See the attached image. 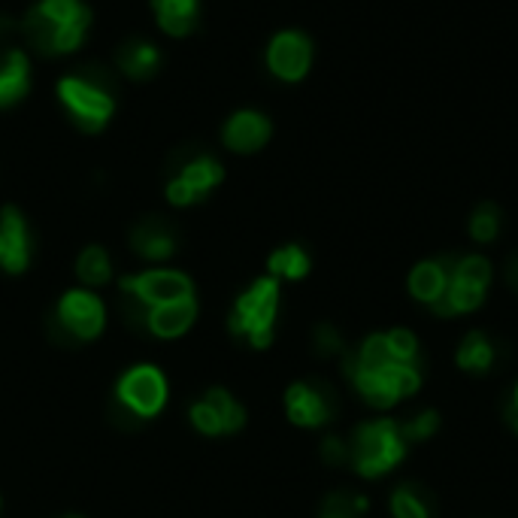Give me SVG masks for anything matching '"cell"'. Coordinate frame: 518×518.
I'll use <instances>...</instances> for the list:
<instances>
[{"label": "cell", "instance_id": "cell-1", "mask_svg": "<svg viewBox=\"0 0 518 518\" xmlns=\"http://www.w3.org/2000/svg\"><path fill=\"white\" fill-rule=\"evenodd\" d=\"M91 13L82 0H40L25 13L22 34L40 55H67L82 46Z\"/></svg>", "mask_w": 518, "mask_h": 518}, {"label": "cell", "instance_id": "cell-2", "mask_svg": "<svg viewBox=\"0 0 518 518\" xmlns=\"http://www.w3.org/2000/svg\"><path fill=\"white\" fill-rule=\"evenodd\" d=\"M100 67H82L73 76L58 82V97L64 103L73 125L85 134H97L107 128L116 113V88L107 73H97Z\"/></svg>", "mask_w": 518, "mask_h": 518}, {"label": "cell", "instance_id": "cell-3", "mask_svg": "<svg viewBox=\"0 0 518 518\" xmlns=\"http://www.w3.org/2000/svg\"><path fill=\"white\" fill-rule=\"evenodd\" d=\"M352 464L361 476L373 479L382 476L388 470H394L403 455H406V443L397 431V422L391 419H379V422H367L355 431L352 437Z\"/></svg>", "mask_w": 518, "mask_h": 518}, {"label": "cell", "instance_id": "cell-4", "mask_svg": "<svg viewBox=\"0 0 518 518\" xmlns=\"http://www.w3.org/2000/svg\"><path fill=\"white\" fill-rule=\"evenodd\" d=\"M279 306V285L273 276L258 279L234 306L231 313V331L237 337H246L255 349H267L273 340V322Z\"/></svg>", "mask_w": 518, "mask_h": 518}, {"label": "cell", "instance_id": "cell-5", "mask_svg": "<svg viewBox=\"0 0 518 518\" xmlns=\"http://www.w3.org/2000/svg\"><path fill=\"white\" fill-rule=\"evenodd\" d=\"M176 173L167 182V200L173 206H191L203 200L219 182H222V164L206 152H182V158L173 161Z\"/></svg>", "mask_w": 518, "mask_h": 518}, {"label": "cell", "instance_id": "cell-6", "mask_svg": "<svg viewBox=\"0 0 518 518\" xmlns=\"http://www.w3.org/2000/svg\"><path fill=\"white\" fill-rule=\"evenodd\" d=\"M164 400H167V382H164L161 370L149 367V364L128 370L119 382V391H116V403L122 409H128L134 419L158 416Z\"/></svg>", "mask_w": 518, "mask_h": 518}, {"label": "cell", "instance_id": "cell-7", "mask_svg": "<svg viewBox=\"0 0 518 518\" xmlns=\"http://www.w3.org/2000/svg\"><path fill=\"white\" fill-rule=\"evenodd\" d=\"M288 419L300 428H322L337 416L334 391L322 382H294L285 394Z\"/></svg>", "mask_w": 518, "mask_h": 518}, {"label": "cell", "instance_id": "cell-8", "mask_svg": "<svg viewBox=\"0 0 518 518\" xmlns=\"http://www.w3.org/2000/svg\"><path fill=\"white\" fill-rule=\"evenodd\" d=\"M107 313L103 303L91 291H67L58 303L55 325L70 337V340H94L103 331Z\"/></svg>", "mask_w": 518, "mask_h": 518}, {"label": "cell", "instance_id": "cell-9", "mask_svg": "<svg viewBox=\"0 0 518 518\" xmlns=\"http://www.w3.org/2000/svg\"><path fill=\"white\" fill-rule=\"evenodd\" d=\"M122 291L128 297H134L137 303H143L146 309L194 297L191 279L179 270H149L140 276H128V279H122Z\"/></svg>", "mask_w": 518, "mask_h": 518}, {"label": "cell", "instance_id": "cell-10", "mask_svg": "<svg viewBox=\"0 0 518 518\" xmlns=\"http://www.w3.org/2000/svg\"><path fill=\"white\" fill-rule=\"evenodd\" d=\"M309 64H313V46L309 40L297 31H282L279 37H273L270 49H267V67L273 70V76L285 79V82H297L306 76Z\"/></svg>", "mask_w": 518, "mask_h": 518}, {"label": "cell", "instance_id": "cell-11", "mask_svg": "<svg viewBox=\"0 0 518 518\" xmlns=\"http://www.w3.org/2000/svg\"><path fill=\"white\" fill-rule=\"evenodd\" d=\"M31 258V243H28V228L25 219L19 216L16 206L0 210V267L10 273H22Z\"/></svg>", "mask_w": 518, "mask_h": 518}, {"label": "cell", "instance_id": "cell-12", "mask_svg": "<svg viewBox=\"0 0 518 518\" xmlns=\"http://www.w3.org/2000/svg\"><path fill=\"white\" fill-rule=\"evenodd\" d=\"M222 140L231 152H240V155L258 152L270 140V122L261 113L243 110V113L228 119V125L222 131Z\"/></svg>", "mask_w": 518, "mask_h": 518}, {"label": "cell", "instance_id": "cell-13", "mask_svg": "<svg viewBox=\"0 0 518 518\" xmlns=\"http://www.w3.org/2000/svg\"><path fill=\"white\" fill-rule=\"evenodd\" d=\"M131 246H134L137 255H143V258H149V261H164V258L176 255L179 240H176V231H173L170 222H164V219H158V216H149V219H143V222L134 228Z\"/></svg>", "mask_w": 518, "mask_h": 518}, {"label": "cell", "instance_id": "cell-14", "mask_svg": "<svg viewBox=\"0 0 518 518\" xmlns=\"http://www.w3.org/2000/svg\"><path fill=\"white\" fill-rule=\"evenodd\" d=\"M28 55L16 46H0V107H13L28 94Z\"/></svg>", "mask_w": 518, "mask_h": 518}, {"label": "cell", "instance_id": "cell-15", "mask_svg": "<svg viewBox=\"0 0 518 518\" xmlns=\"http://www.w3.org/2000/svg\"><path fill=\"white\" fill-rule=\"evenodd\" d=\"M197 319V303L194 297H185V300H173V303H161V306H152L149 316H146V328L155 334V337H179L185 334Z\"/></svg>", "mask_w": 518, "mask_h": 518}, {"label": "cell", "instance_id": "cell-16", "mask_svg": "<svg viewBox=\"0 0 518 518\" xmlns=\"http://www.w3.org/2000/svg\"><path fill=\"white\" fill-rule=\"evenodd\" d=\"M452 264H455V258H440V261L419 264L416 270L409 273V291H412V297L431 306L446 291V285L452 279Z\"/></svg>", "mask_w": 518, "mask_h": 518}, {"label": "cell", "instance_id": "cell-17", "mask_svg": "<svg viewBox=\"0 0 518 518\" xmlns=\"http://www.w3.org/2000/svg\"><path fill=\"white\" fill-rule=\"evenodd\" d=\"M161 67V52L155 49V43L149 40H128L122 49H119V70L128 76V79H152Z\"/></svg>", "mask_w": 518, "mask_h": 518}, {"label": "cell", "instance_id": "cell-18", "mask_svg": "<svg viewBox=\"0 0 518 518\" xmlns=\"http://www.w3.org/2000/svg\"><path fill=\"white\" fill-rule=\"evenodd\" d=\"M152 10L170 37H188L197 25V0H152Z\"/></svg>", "mask_w": 518, "mask_h": 518}, {"label": "cell", "instance_id": "cell-19", "mask_svg": "<svg viewBox=\"0 0 518 518\" xmlns=\"http://www.w3.org/2000/svg\"><path fill=\"white\" fill-rule=\"evenodd\" d=\"M482 300H485V288L449 279L446 291L431 303V309L437 316H461V313H473V309H479Z\"/></svg>", "mask_w": 518, "mask_h": 518}, {"label": "cell", "instance_id": "cell-20", "mask_svg": "<svg viewBox=\"0 0 518 518\" xmlns=\"http://www.w3.org/2000/svg\"><path fill=\"white\" fill-rule=\"evenodd\" d=\"M494 364V346L485 334L473 331L464 337L461 349H458V367L470 370V373H488Z\"/></svg>", "mask_w": 518, "mask_h": 518}, {"label": "cell", "instance_id": "cell-21", "mask_svg": "<svg viewBox=\"0 0 518 518\" xmlns=\"http://www.w3.org/2000/svg\"><path fill=\"white\" fill-rule=\"evenodd\" d=\"M394 518H431V497L419 485H400L391 494Z\"/></svg>", "mask_w": 518, "mask_h": 518}, {"label": "cell", "instance_id": "cell-22", "mask_svg": "<svg viewBox=\"0 0 518 518\" xmlns=\"http://www.w3.org/2000/svg\"><path fill=\"white\" fill-rule=\"evenodd\" d=\"M206 403L213 406V412L219 416V422H222V434H234V431H240L243 428V422H246V409L225 391V388H210L206 391V397H203Z\"/></svg>", "mask_w": 518, "mask_h": 518}, {"label": "cell", "instance_id": "cell-23", "mask_svg": "<svg viewBox=\"0 0 518 518\" xmlns=\"http://www.w3.org/2000/svg\"><path fill=\"white\" fill-rule=\"evenodd\" d=\"M76 273L85 285H103L110 276H113V264H110V255L103 252L100 246H88L79 261H76Z\"/></svg>", "mask_w": 518, "mask_h": 518}, {"label": "cell", "instance_id": "cell-24", "mask_svg": "<svg viewBox=\"0 0 518 518\" xmlns=\"http://www.w3.org/2000/svg\"><path fill=\"white\" fill-rule=\"evenodd\" d=\"M270 273L282 279H303L309 273V258L300 246H285L270 255Z\"/></svg>", "mask_w": 518, "mask_h": 518}, {"label": "cell", "instance_id": "cell-25", "mask_svg": "<svg viewBox=\"0 0 518 518\" xmlns=\"http://www.w3.org/2000/svg\"><path fill=\"white\" fill-rule=\"evenodd\" d=\"M367 512V500L349 491H334L325 497L319 518H361Z\"/></svg>", "mask_w": 518, "mask_h": 518}, {"label": "cell", "instance_id": "cell-26", "mask_svg": "<svg viewBox=\"0 0 518 518\" xmlns=\"http://www.w3.org/2000/svg\"><path fill=\"white\" fill-rule=\"evenodd\" d=\"M452 279L476 285V288H488L491 282V264L482 255H467V258H455L452 264Z\"/></svg>", "mask_w": 518, "mask_h": 518}, {"label": "cell", "instance_id": "cell-27", "mask_svg": "<svg viewBox=\"0 0 518 518\" xmlns=\"http://www.w3.org/2000/svg\"><path fill=\"white\" fill-rule=\"evenodd\" d=\"M500 231V210L494 203H479L476 213L470 216V234L476 243H491Z\"/></svg>", "mask_w": 518, "mask_h": 518}, {"label": "cell", "instance_id": "cell-28", "mask_svg": "<svg viewBox=\"0 0 518 518\" xmlns=\"http://www.w3.org/2000/svg\"><path fill=\"white\" fill-rule=\"evenodd\" d=\"M437 428H440V416H437L434 409H425V412H419V416H412L406 422H397V431H400L403 443H422Z\"/></svg>", "mask_w": 518, "mask_h": 518}, {"label": "cell", "instance_id": "cell-29", "mask_svg": "<svg viewBox=\"0 0 518 518\" xmlns=\"http://www.w3.org/2000/svg\"><path fill=\"white\" fill-rule=\"evenodd\" d=\"M191 422H194V428H197L200 434H206V437H219V434H222V422H219V416H216L213 406L206 403V400H197V403L191 406Z\"/></svg>", "mask_w": 518, "mask_h": 518}, {"label": "cell", "instance_id": "cell-30", "mask_svg": "<svg viewBox=\"0 0 518 518\" xmlns=\"http://www.w3.org/2000/svg\"><path fill=\"white\" fill-rule=\"evenodd\" d=\"M316 352H319L322 358H331V355H340V358H343L349 349H346L343 337L337 334V328L319 325V328H316Z\"/></svg>", "mask_w": 518, "mask_h": 518}, {"label": "cell", "instance_id": "cell-31", "mask_svg": "<svg viewBox=\"0 0 518 518\" xmlns=\"http://www.w3.org/2000/svg\"><path fill=\"white\" fill-rule=\"evenodd\" d=\"M322 458H325L328 464L340 467V464L352 461V449H349L340 437H328V440L322 443Z\"/></svg>", "mask_w": 518, "mask_h": 518}, {"label": "cell", "instance_id": "cell-32", "mask_svg": "<svg viewBox=\"0 0 518 518\" xmlns=\"http://www.w3.org/2000/svg\"><path fill=\"white\" fill-rule=\"evenodd\" d=\"M13 31H16V22L7 19V16H0V46H10Z\"/></svg>", "mask_w": 518, "mask_h": 518}, {"label": "cell", "instance_id": "cell-33", "mask_svg": "<svg viewBox=\"0 0 518 518\" xmlns=\"http://www.w3.org/2000/svg\"><path fill=\"white\" fill-rule=\"evenodd\" d=\"M506 282L518 291V255L506 264Z\"/></svg>", "mask_w": 518, "mask_h": 518}, {"label": "cell", "instance_id": "cell-34", "mask_svg": "<svg viewBox=\"0 0 518 518\" xmlns=\"http://www.w3.org/2000/svg\"><path fill=\"white\" fill-rule=\"evenodd\" d=\"M509 406H515L518 409V385H515V391H512V403Z\"/></svg>", "mask_w": 518, "mask_h": 518}, {"label": "cell", "instance_id": "cell-35", "mask_svg": "<svg viewBox=\"0 0 518 518\" xmlns=\"http://www.w3.org/2000/svg\"><path fill=\"white\" fill-rule=\"evenodd\" d=\"M67 518H82V515H67Z\"/></svg>", "mask_w": 518, "mask_h": 518}]
</instances>
